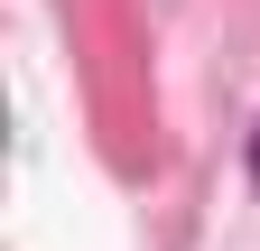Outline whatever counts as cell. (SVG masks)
Masks as SVG:
<instances>
[{"mask_svg":"<svg viewBox=\"0 0 260 251\" xmlns=\"http://www.w3.org/2000/svg\"><path fill=\"white\" fill-rule=\"evenodd\" d=\"M251 186H260V131H251Z\"/></svg>","mask_w":260,"mask_h":251,"instance_id":"6da1fadb","label":"cell"}]
</instances>
